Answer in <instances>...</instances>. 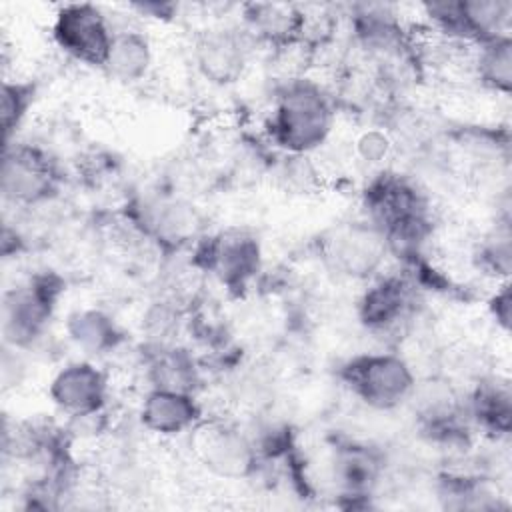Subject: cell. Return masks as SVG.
Listing matches in <instances>:
<instances>
[{"label":"cell","mask_w":512,"mask_h":512,"mask_svg":"<svg viewBox=\"0 0 512 512\" xmlns=\"http://www.w3.org/2000/svg\"><path fill=\"white\" fill-rule=\"evenodd\" d=\"M104 26L90 8H72L62 14L58 24V36L68 50L76 52L82 58L100 60L108 54L110 44L104 34Z\"/></svg>","instance_id":"obj_1"},{"label":"cell","mask_w":512,"mask_h":512,"mask_svg":"<svg viewBox=\"0 0 512 512\" xmlns=\"http://www.w3.org/2000/svg\"><path fill=\"white\" fill-rule=\"evenodd\" d=\"M280 124L292 142L308 144L312 138L320 136V128L324 126L322 106L310 96H292L282 110Z\"/></svg>","instance_id":"obj_2"},{"label":"cell","mask_w":512,"mask_h":512,"mask_svg":"<svg viewBox=\"0 0 512 512\" xmlns=\"http://www.w3.org/2000/svg\"><path fill=\"white\" fill-rule=\"evenodd\" d=\"M368 368V366H366ZM362 386L366 396L370 394L372 398L378 400H390L392 396L402 394V390L406 388V376L404 370L398 362L392 360H372L370 368L366 372H362Z\"/></svg>","instance_id":"obj_3"}]
</instances>
